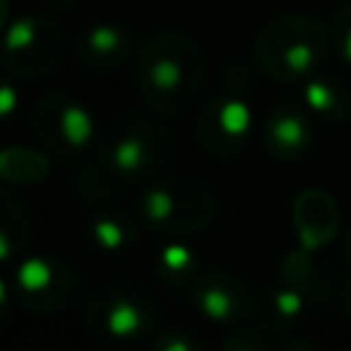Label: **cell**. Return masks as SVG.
I'll list each match as a JSON object with an SVG mask.
<instances>
[{
    "instance_id": "5",
    "label": "cell",
    "mask_w": 351,
    "mask_h": 351,
    "mask_svg": "<svg viewBox=\"0 0 351 351\" xmlns=\"http://www.w3.org/2000/svg\"><path fill=\"white\" fill-rule=\"evenodd\" d=\"M167 159V137L159 126L145 121H126V126H118L104 145V162L107 170L118 178H143L154 173Z\"/></svg>"
},
{
    "instance_id": "22",
    "label": "cell",
    "mask_w": 351,
    "mask_h": 351,
    "mask_svg": "<svg viewBox=\"0 0 351 351\" xmlns=\"http://www.w3.org/2000/svg\"><path fill=\"white\" fill-rule=\"evenodd\" d=\"M16 107H19V90H16V85L8 82V80H0V121L11 118L16 112Z\"/></svg>"
},
{
    "instance_id": "28",
    "label": "cell",
    "mask_w": 351,
    "mask_h": 351,
    "mask_svg": "<svg viewBox=\"0 0 351 351\" xmlns=\"http://www.w3.org/2000/svg\"><path fill=\"white\" fill-rule=\"evenodd\" d=\"M52 3H71V0H52Z\"/></svg>"
},
{
    "instance_id": "13",
    "label": "cell",
    "mask_w": 351,
    "mask_h": 351,
    "mask_svg": "<svg viewBox=\"0 0 351 351\" xmlns=\"http://www.w3.org/2000/svg\"><path fill=\"white\" fill-rule=\"evenodd\" d=\"M129 49H132V33L110 22L90 25L77 41V58L90 69H112L129 55Z\"/></svg>"
},
{
    "instance_id": "3",
    "label": "cell",
    "mask_w": 351,
    "mask_h": 351,
    "mask_svg": "<svg viewBox=\"0 0 351 351\" xmlns=\"http://www.w3.org/2000/svg\"><path fill=\"white\" fill-rule=\"evenodd\" d=\"M214 200L211 192L197 181H159L145 189L140 200V217L159 230H200L211 222Z\"/></svg>"
},
{
    "instance_id": "20",
    "label": "cell",
    "mask_w": 351,
    "mask_h": 351,
    "mask_svg": "<svg viewBox=\"0 0 351 351\" xmlns=\"http://www.w3.org/2000/svg\"><path fill=\"white\" fill-rule=\"evenodd\" d=\"M332 44L340 55V60L346 66H351V3H343L337 11H335V19H332Z\"/></svg>"
},
{
    "instance_id": "6",
    "label": "cell",
    "mask_w": 351,
    "mask_h": 351,
    "mask_svg": "<svg viewBox=\"0 0 351 351\" xmlns=\"http://www.w3.org/2000/svg\"><path fill=\"white\" fill-rule=\"evenodd\" d=\"M195 129H197V143L211 156H233L244 145L252 129V110L247 99L236 93V88H230L228 93L217 96L203 107Z\"/></svg>"
},
{
    "instance_id": "7",
    "label": "cell",
    "mask_w": 351,
    "mask_h": 351,
    "mask_svg": "<svg viewBox=\"0 0 351 351\" xmlns=\"http://www.w3.org/2000/svg\"><path fill=\"white\" fill-rule=\"evenodd\" d=\"M36 134L55 154H80L93 137V118L88 107L66 96H47L33 115Z\"/></svg>"
},
{
    "instance_id": "21",
    "label": "cell",
    "mask_w": 351,
    "mask_h": 351,
    "mask_svg": "<svg viewBox=\"0 0 351 351\" xmlns=\"http://www.w3.org/2000/svg\"><path fill=\"white\" fill-rule=\"evenodd\" d=\"M222 348L230 351H261L269 348V340L263 337V329H236L222 340Z\"/></svg>"
},
{
    "instance_id": "23",
    "label": "cell",
    "mask_w": 351,
    "mask_h": 351,
    "mask_svg": "<svg viewBox=\"0 0 351 351\" xmlns=\"http://www.w3.org/2000/svg\"><path fill=\"white\" fill-rule=\"evenodd\" d=\"M154 346L162 348V351H192L197 343L184 337V335H178V332H165L159 340H154Z\"/></svg>"
},
{
    "instance_id": "19",
    "label": "cell",
    "mask_w": 351,
    "mask_h": 351,
    "mask_svg": "<svg viewBox=\"0 0 351 351\" xmlns=\"http://www.w3.org/2000/svg\"><path fill=\"white\" fill-rule=\"evenodd\" d=\"M313 277V250L296 247L280 263V282L288 285H307Z\"/></svg>"
},
{
    "instance_id": "14",
    "label": "cell",
    "mask_w": 351,
    "mask_h": 351,
    "mask_svg": "<svg viewBox=\"0 0 351 351\" xmlns=\"http://www.w3.org/2000/svg\"><path fill=\"white\" fill-rule=\"evenodd\" d=\"M307 302H310L307 285L280 282L261 299V304H255L252 313L263 332H285L307 310Z\"/></svg>"
},
{
    "instance_id": "8",
    "label": "cell",
    "mask_w": 351,
    "mask_h": 351,
    "mask_svg": "<svg viewBox=\"0 0 351 351\" xmlns=\"http://www.w3.org/2000/svg\"><path fill=\"white\" fill-rule=\"evenodd\" d=\"M80 288L77 274L49 258H25L16 269V291L33 310H55Z\"/></svg>"
},
{
    "instance_id": "4",
    "label": "cell",
    "mask_w": 351,
    "mask_h": 351,
    "mask_svg": "<svg viewBox=\"0 0 351 351\" xmlns=\"http://www.w3.org/2000/svg\"><path fill=\"white\" fill-rule=\"evenodd\" d=\"M60 55V33L49 19L19 16L5 25L0 60L16 77H38L55 66Z\"/></svg>"
},
{
    "instance_id": "27",
    "label": "cell",
    "mask_w": 351,
    "mask_h": 351,
    "mask_svg": "<svg viewBox=\"0 0 351 351\" xmlns=\"http://www.w3.org/2000/svg\"><path fill=\"white\" fill-rule=\"evenodd\" d=\"M8 14H11L8 0H0V33H3V30H5V25H8Z\"/></svg>"
},
{
    "instance_id": "18",
    "label": "cell",
    "mask_w": 351,
    "mask_h": 351,
    "mask_svg": "<svg viewBox=\"0 0 351 351\" xmlns=\"http://www.w3.org/2000/svg\"><path fill=\"white\" fill-rule=\"evenodd\" d=\"M195 252L186 247V244H165L162 250H159V261H156V266H159V274L165 277V280H170V282H181L184 277H189L192 271H195Z\"/></svg>"
},
{
    "instance_id": "25",
    "label": "cell",
    "mask_w": 351,
    "mask_h": 351,
    "mask_svg": "<svg viewBox=\"0 0 351 351\" xmlns=\"http://www.w3.org/2000/svg\"><path fill=\"white\" fill-rule=\"evenodd\" d=\"M346 261H348V269H351V239H348V244H346ZM343 302H346V313L351 315V280H348V285H346Z\"/></svg>"
},
{
    "instance_id": "10",
    "label": "cell",
    "mask_w": 351,
    "mask_h": 351,
    "mask_svg": "<svg viewBox=\"0 0 351 351\" xmlns=\"http://www.w3.org/2000/svg\"><path fill=\"white\" fill-rule=\"evenodd\" d=\"M293 228L299 247L304 250H318L335 241L340 230V211L332 195L315 186L302 189L293 200Z\"/></svg>"
},
{
    "instance_id": "16",
    "label": "cell",
    "mask_w": 351,
    "mask_h": 351,
    "mask_svg": "<svg viewBox=\"0 0 351 351\" xmlns=\"http://www.w3.org/2000/svg\"><path fill=\"white\" fill-rule=\"evenodd\" d=\"M49 162L33 148H3L0 151V178L11 184H33L47 178Z\"/></svg>"
},
{
    "instance_id": "26",
    "label": "cell",
    "mask_w": 351,
    "mask_h": 351,
    "mask_svg": "<svg viewBox=\"0 0 351 351\" xmlns=\"http://www.w3.org/2000/svg\"><path fill=\"white\" fill-rule=\"evenodd\" d=\"M5 313H8V288H5V280L0 277V326L5 321Z\"/></svg>"
},
{
    "instance_id": "24",
    "label": "cell",
    "mask_w": 351,
    "mask_h": 351,
    "mask_svg": "<svg viewBox=\"0 0 351 351\" xmlns=\"http://www.w3.org/2000/svg\"><path fill=\"white\" fill-rule=\"evenodd\" d=\"M16 241H19V236L11 233L8 219L0 217V263H5V261L14 258V252H16Z\"/></svg>"
},
{
    "instance_id": "12",
    "label": "cell",
    "mask_w": 351,
    "mask_h": 351,
    "mask_svg": "<svg viewBox=\"0 0 351 351\" xmlns=\"http://www.w3.org/2000/svg\"><path fill=\"white\" fill-rule=\"evenodd\" d=\"M90 318H93V329L104 332L112 340H132L151 326L148 307L134 293L126 291H112L99 296L90 307Z\"/></svg>"
},
{
    "instance_id": "11",
    "label": "cell",
    "mask_w": 351,
    "mask_h": 351,
    "mask_svg": "<svg viewBox=\"0 0 351 351\" xmlns=\"http://www.w3.org/2000/svg\"><path fill=\"white\" fill-rule=\"evenodd\" d=\"M313 145V123L296 104H277L263 126V148L280 162H293Z\"/></svg>"
},
{
    "instance_id": "17",
    "label": "cell",
    "mask_w": 351,
    "mask_h": 351,
    "mask_svg": "<svg viewBox=\"0 0 351 351\" xmlns=\"http://www.w3.org/2000/svg\"><path fill=\"white\" fill-rule=\"evenodd\" d=\"M90 236L96 241V247L107 250V252H115V250H123L126 244H132L134 239V225L126 219V217H118V214H104V217H96L90 222Z\"/></svg>"
},
{
    "instance_id": "1",
    "label": "cell",
    "mask_w": 351,
    "mask_h": 351,
    "mask_svg": "<svg viewBox=\"0 0 351 351\" xmlns=\"http://www.w3.org/2000/svg\"><path fill=\"white\" fill-rule=\"evenodd\" d=\"M137 74L148 107L159 112H178L200 85L203 58L189 38L162 33L143 47Z\"/></svg>"
},
{
    "instance_id": "2",
    "label": "cell",
    "mask_w": 351,
    "mask_h": 351,
    "mask_svg": "<svg viewBox=\"0 0 351 351\" xmlns=\"http://www.w3.org/2000/svg\"><path fill=\"white\" fill-rule=\"evenodd\" d=\"M329 38L332 36L315 16L288 14L258 30L255 60L269 77L280 82H296L315 71Z\"/></svg>"
},
{
    "instance_id": "15",
    "label": "cell",
    "mask_w": 351,
    "mask_h": 351,
    "mask_svg": "<svg viewBox=\"0 0 351 351\" xmlns=\"http://www.w3.org/2000/svg\"><path fill=\"white\" fill-rule=\"evenodd\" d=\"M304 107L307 112L324 118V121H343L351 110V99H348V90L326 77H310L304 82Z\"/></svg>"
},
{
    "instance_id": "9",
    "label": "cell",
    "mask_w": 351,
    "mask_h": 351,
    "mask_svg": "<svg viewBox=\"0 0 351 351\" xmlns=\"http://www.w3.org/2000/svg\"><path fill=\"white\" fill-rule=\"evenodd\" d=\"M192 304L203 318L217 321V324L239 321L255 310L250 288L228 271H208L200 280H195Z\"/></svg>"
}]
</instances>
